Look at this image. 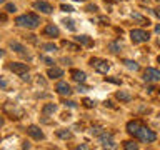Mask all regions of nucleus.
<instances>
[{
    "label": "nucleus",
    "instance_id": "nucleus-1",
    "mask_svg": "<svg viewBox=\"0 0 160 150\" xmlns=\"http://www.w3.org/2000/svg\"><path fill=\"white\" fill-rule=\"evenodd\" d=\"M15 23L20 25V27H27V28H37L40 25V18L37 17L35 13H25V15H20L15 20Z\"/></svg>",
    "mask_w": 160,
    "mask_h": 150
},
{
    "label": "nucleus",
    "instance_id": "nucleus-2",
    "mask_svg": "<svg viewBox=\"0 0 160 150\" xmlns=\"http://www.w3.org/2000/svg\"><path fill=\"white\" fill-rule=\"evenodd\" d=\"M135 137H138L142 142H147V143H150V142H155V138H157V135H155V132L153 130H150V128H147V127H140V130L137 133H135Z\"/></svg>",
    "mask_w": 160,
    "mask_h": 150
},
{
    "label": "nucleus",
    "instance_id": "nucleus-3",
    "mask_svg": "<svg viewBox=\"0 0 160 150\" xmlns=\"http://www.w3.org/2000/svg\"><path fill=\"white\" fill-rule=\"evenodd\" d=\"M130 38H132L133 43H142V42H147L150 38V35H148V32H145V30L133 28L132 32H130Z\"/></svg>",
    "mask_w": 160,
    "mask_h": 150
},
{
    "label": "nucleus",
    "instance_id": "nucleus-4",
    "mask_svg": "<svg viewBox=\"0 0 160 150\" xmlns=\"http://www.w3.org/2000/svg\"><path fill=\"white\" fill-rule=\"evenodd\" d=\"M90 65H92V67L97 70V72H100V73H107L108 68H110L108 62H107V60H102V58H92V60H90Z\"/></svg>",
    "mask_w": 160,
    "mask_h": 150
},
{
    "label": "nucleus",
    "instance_id": "nucleus-5",
    "mask_svg": "<svg viewBox=\"0 0 160 150\" xmlns=\"http://www.w3.org/2000/svg\"><path fill=\"white\" fill-rule=\"evenodd\" d=\"M8 68L12 70L13 73H17V75H25V73H28V67L25 63H20V62H13V63H10L8 65Z\"/></svg>",
    "mask_w": 160,
    "mask_h": 150
},
{
    "label": "nucleus",
    "instance_id": "nucleus-6",
    "mask_svg": "<svg viewBox=\"0 0 160 150\" xmlns=\"http://www.w3.org/2000/svg\"><path fill=\"white\" fill-rule=\"evenodd\" d=\"M143 78L147 82H160V70L157 68H147L143 73Z\"/></svg>",
    "mask_w": 160,
    "mask_h": 150
},
{
    "label": "nucleus",
    "instance_id": "nucleus-7",
    "mask_svg": "<svg viewBox=\"0 0 160 150\" xmlns=\"http://www.w3.org/2000/svg\"><path fill=\"white\" fill-rule=\"evenodd\" d=\"M33 8L40 10L42 13H52V12H53L52 5H50L48 2H43V0H37V2L33 3Z\"/></svg>",
    "mask_w": 160,
    "mask_h": 150
},
{
    "label": "nucleus",
    "instance_id": "nucleus-8",
    "mask_svg": "<svg viewBox=\"0 0 160 150\" xmlns=\"http://www.w3.org/2000/svg\"><path fill=\"white\" fill-rule=\"evenodd\" d=\"M100 143L103 145V147H110V148H115V143H113V140H112V133L110 132H103V133H100Z\"/></svg>",
    "mask_w": 160,
    "mask_h": 150
},
{
    "label": "nucleus",
    "instance_id": "nucleus-9",
    "mask_svg": "<svg viewBox=\"0 0 160 150\" xmlns=\"http://www.w3.org/2000/svg\"><path fill=\"white\" fill-rule=\"evenodd\" d=\"M27 132H28L30 137L35 138V140H42V138H43V132H42V130H40V128L37 127V125H30Z\"/></svg>",
    "mask_w": 160,
    "mask_h": 150
},
{
    "label": "nucleus",
    "instance_id": "nucleus-10",
    "mask_svg": "<svg viewBox=\"0 0 160 150\" xmlns=\"http://www.w3.org/2000/svg\"><path fill=\"white\" fill-rule=\"evenodd\" d=\"M55 90H57L60 95H70L72 93V88H70V85L67 82H58L57 87H55Z\"/></svg>",
    "mask_w": 160,
    "mask_h": 150
},
{
    "label": "nucleus",
    "instance_id": "nucleus-11",
    "mask_svg": "<svg viewBox=\"0 0 160 150\" xmlns=\"http://www.w3.org/2000/svg\"><path fill=\"white\" fill-rule=\"evenodd\" d=\"M43 35H48V37H58L60 32H58V28L55 27L53 23H50V25H47V27L43 28Z\"/></svg>",
    "mask_w": 160,
    "mask_h": 150
},
{
    "label": "nucleus",
    "instance_id": "nucleus-12",
    "mask_svg": "<svg viewBox=\"0 0 160 150\" xmlns=\"http://www.w3.org/2000/svg\"><path fill=\"white\" fill-rule=\"evenodd\" d=\"M75 40L80 43V45H85V47H92L93 45V40L87 37V35H78V37H75Z\"/></svg>",
    "mask_w": 160,
    "mask_h": 150
},
{
    "label": "nucleus",
    "instance_id": "nucleus-13",
    "mask_svg": "<svg viewBox=\"0 0 160 150\" xmlns=\"http://www.w3.org/2000/svg\"><path fill=\"white\" fill-rule=\"evenodd\" d=\"M140 127H142V123H140L138 120H135V122H128V123H127V130H128V132L132 133V135L137 133L138 130H140Z\"/></svg>",
    "mask_w": 160,
    "mask_h": 150
},
{
    "label": "nucleus",
    "instance_id": "nucleus-14",
    "mask_svg": "<svg viewBox=\"0 0 160 150\" xmlns=\"http://www.w3.org/2000/svg\"><path fill=\"white\" fill-rule=\"evenodd\" d=\"M47 75H48L50 78H58V77H62V75H63V70L58 68V67H50Z\"/></svg>",
    "mask_w": 160,
    "mask_h": 150
},
{
    "label": "nucleus",
    "instance_id": "nucleus-15",
    "mask_svg": "<svg viewBox=\"0 0 160 150\" xmlns=\"http://www.w3.org/2000/svg\"><path fill=\"white\" fill-rule=\"evenodd\" d=\"M72 78L75 80V82H85V78H87V75H85L82 70H72Z\"/></svg>",
    "mask_w": 160,
    "mask_h": 150
},
{
    "label": "nucleus",
    "instance_id": "nucleus-16",
    "mask_svg": "<svg viewBox=\"0 0 160 150\" xmlns=\"http://www.w3.org/2000/svg\"><path fill=\"white\" fill-rule=\"evenodd\" d=\"M115 97H117L120 102H130V100H132V95L127 93V92H122V90H120V92H117V95H115Z\"/></svg>",
    "mask_w": 160,
    "mask_h": 150
},
{
    "label": "nucleus",
    "instance_id": "nucleus-17",
    "mask_svg": "<svg viewBox=\"0 0 160 150\" xmlns=\"http://www.w3.org/2000/svg\"><path fill=\"white\" fill-rule=\"evenodd\" d=\"M55 110H57V105L55 103H47V105H43L42 112H43V115H50V113H53Z\"/></svg>",
    "mask_w": 160,
    "mask_h": 150
},
{
    "label": "nucleus",
    "instance_id": "nucleus-18",
    "mask_svg": "<svg viewBox=\"0 0 160 150\" xmlns=\"http://www.w3.org/2000/svg\"><path fill=\"white\" fill-rule=\"evenodd\" d=\"M120 48H122V43H120V42H110L108 43V50L112 53H118Z\"/></svg>",
    "mask_w": 160,
    "mask_h": 150
},
{
    "label": "nucleus",
    "instance_id": "nucleus-19",
    "mask_svg": "<svg viewBox=\"0 0 160 150\" xmlns=\"http://www.w3.org/2000/svg\"><path fill=\"white\" fill-rule=\"evenodd\" d=\"M10 47H12L17 53H23V50H25V48H23V45H20L18 42H10Z\"/></svg>",
    "mask_w": 160,
    "mask_h": 150
},
{
    "label": "nucleus",
    "instance_id": "nucleus-20",
    "mask_svg": "<svg viewBox=\"0 0 160 150\" xmlns=\"http://www.w3.org/2000/svg\"><path fill=\"white\" fill-rule=\"evenodd\" d=\"M123 63H125V67H128L130 70H138V63L137 62H132V60H123Z\"/></svg>",
    "mask_w": 160,
    "mask_h": 150
},
{
    "label": "nucleus",
    "instance_id": "nucleus-21",
    "mask_svg": "<svg viewBox=\"0 0 160 150\" xmlns=\"http://www.w3.org/2000/svg\"><path fill=\"white\" fill-rule=\"evenodd\" d=\"M63 23H65V27H67L68 30H72V32H75V30H77V27H75V22H73V20L65 18V20H63Z\"/></svg>",
    "mask_w": 160,
    "mask_h": 150
},
{
    "label": "nucleus",
    "instance_id": "nucleus-22",
    "mask_svg": "<svg viewBox=\"0 0 160 150\" xmlns=\"http://www.w3.org/2000/svg\"><path fill=\"white\" fill-rule=\"evenodd\" d=\"M132 18L138 20V22L142 23V25H148V23H150V22H148L147 18H145V17H142V15H138V13H132Z\"/></svg>",
    "mask_w": 160,
    "mask_h": 150
},
{
    "label": "nucleus",
    "instance_id": "nucleus-23",
    "mask_svg": "<svg viewBox=\"0 0 160 150\" xmlns=\"http://www.w3.org/2000/svg\"><path fill=\"white\" fill-rule=\"evenodd\" d=\"M57 137L60 138H72V133L68 130H57Z\"/></svg>",
    "mask_w": 160,
    "mask_h": 150
},
{
    "label": "nucleus",
    "instance_id": "nucleus-24",
    "mask_svg": "<svg viewBox=\"0 0 160 150\" xmlns=\"http://www.w3.org/2000/svg\"><path fill=\"white\" fill-rule=\"evenodd\" d=\"M62 45L65 48H70V50H73V52H78L80 50V47L78 45H75V43H70V42H62Z\"/></svg>",
    "mask_w": 160,
    "mask_h": 150
},
{
    "label": "nucleus",
    "instance_id": "nucleus-25",
    "mask_svg": "<svg viewBox=\"0 0 160 150\" xmlns=\"http://www.w3.org/2000/svg\"><path fill=\"white\" fill-rule=\"evenodd\" d=\"M123 147H125V150H137V148H138V145L135 143V142H125Z\"/></svg>",
    "mask_w": 160,
    "mask_h": 150
},
{
    "label": "nucleus",
    "instance_id": "nucleus-26",
    "mask_svg": "<svg viewBox=\"0 0 160 150\" xmlns=\"http://www.w3.org/2000/svg\"><path fill=\"white\" fill-rule=\"evenodd\" d=\"M42 48L47 50V52H55V50H57V47H55L53 43H45V45H42Z\"/></svg>",
    "mask_w": 160,
    "mask_h": 150
},
{
    "label": "nucleus",
    "instance_id": "nucleus-27",
    "mask_svg": "<svg viewBox=\"0 0 160 150\" xmlns=\"http://www.w3.org/2000/svg\"><path fill=\"white\" fill-rule=\"evenodd\" d=\"M5 10H7L8 13H13L15 10H17V7H15L13 3H5Z\"/></svg>",
    "mask_w": 160,
    "mask_h": 150
},
{
    "label": "nucleus",
    "instance_id": "nucleus-28",
    "mask_svg": "<svg viewBox=\"0 0 160 150\" xmlns=\"http://www.w3.org/2000/svg\"><path fill=\"white\" fill-rule=\"evenodd\" d=\"M60 8H62L63 12H67V13H72V12H73V7H72V5H67V3H63Z\"/></svg>",
    "mask_w": 160,
    "mask_h": 150
},
{
    "label": "nucleus",
    "instance_id": "nucleus-29",
    "mask_svg": "<svg viewBox=\"0 0 160 150\" xmlns=\"http://www.w3.org/2000/svg\"><path fill=\"white\" fill-rule=\"evenodd\" d=\"M83 103H85V107H87V108H92L93 105H95V103H93L90 98H85V100H83Z\"/></svg>",
    "mask_w": 160,
    "mask_h": 150
},
{
    "label": "nucleus",
    "instance_id": "nucleus-30",
    "mask_svg": "<svg viewBox=\"0 0 160 150\" xmlns=\"http://www.w3.org/2000/svg\"><path fill=\"white\" fill-rule=\"evenodd\" d=\"M108 82H112V83H122V80L120 78H112V77H107Z\"/></svg>",
    "mask_w": 160,
    "mask_h": 150
},
{
    "label": "nucleus",
    "instance_id": "nucleus-31",
    "mask_svg": "<svg viewBox=\"0 0 160 150\" xmlns=\"http://www.w3.org/2000/svg\"><path fill=\"white\" fill-rule=\"evenodd\" d=\"M42 60H43V62L47 63V65H50V67L53 65V60H50V58H47V57H42Z\"/></svg>",
    "mask_w": 160,
    "mask_h": 150
},
{
    "label": "nucleus",
    "instance_id": "nucleus-32",
    "mask_svg": "<svg viewBox=\"0 0 160 150\" xmlns=\"http://www.w3.org/2000/svg\"><path fill=\"white\" fill-rule=\"evenodd\" d=\"M87 10H88V12H95V10H97V5H88Z\"/></svg>",
    "mask_w": 160,
    "mask_h": 150
},
{
    "label": "nucleus",
    "instance_id": "nucleus-33",
    "mask_svg": "<svg viewBox=\"0 0 160 150\" xmlns=\"http://www.w3.org/2000/svg\"><path fill=\"white\" fill-rule=\"evenodd\" d=\"M77 90H78V92H87L88 88L85 87V85H78V88H77Z\"/></svg>",
    "mask_w": 160,
    "mask_h": 150
},
{
    "label": "nucleus",
    "instance_id": "nucleus-34",
    "mask_svg": "<svg viewBox=\"0 0 160 150\" xmlns=\"http://www.w3.org/2000/svg\"><path fill=\"white\" fill-rule=\"evenodd\" d=\"M0 85H2V88L7 87V82H5V78H2V83H0Z\"/></svg>",
    "mask_w": 160,
    "mask_h": 150
},
{
    "label": "nucleus",
    "instance_id": "nucleus-35",
    "mask_svg": "<svg viewBox=\"0 0 160 150\" xmlns=\"http://www.w3.org/2000/svg\"><path fill=\"white\" fill-rule=\"evenodd\" d=\"M65 105H68V107H75V102H65Z\"/></svg>",
    "mask_w": 160,
    "mask_h": 150
},
{
    "label": "nucleus",
    "instance_id": "nucleus-36",
    "mask_svg": "<svg viewBox=\"0 0 160 150\" xmlns=\"http://www.w3.org/2000/svg\"><path fill=\"white\" fill-rule=\"evenodd\" d=\"M155 15H157V17H160V7L155 8Z\"/></svg>",
    "mask_w": 160,
    "mask_h": 150
},
{
    "label": "nucleus",
    "instance_id": "nucleus-37",
    "mask_svg": "<svg viewBox=\"0 0 160 150\" xmlns=\"http://www.w3.org/2000/svg\"><path fill=\"white\" fill-rule=\"evenodd\" d=\"M30 77H28V73H25V75H22V80H28Z\"/></svg>",
    "mask_w": 160,
    "mask_h": 150
},
{
    "label": "nucleus",
    "instance_id": "nucleus-38",
    "mask_svg": "<svg viewBox=\"0 0 160 150\" xmlns=\"http://www.w3.org/2000/svg\"><path fill=\"white\" fill-rule=\"evenodd\" d=\"M155 32H157V33H160V25H157V27H155Z\"/></svg>",
    "mask_w": 160,
    "mask_h": 150
},
{
    "label": "nucleus",
    "instance_id": "nucleus-39",
    "mask_svg": "<svg viewBox=\"0 0 160 150\" xmlns=\"http://www.w3.org/2000/svg\"><path fill=\"white\" fill-rule=\"evenodd\" d=\"M73 2H85V0H73Z\"/></svg>",
    "mask_w": 160,
    "mask_h": 150
},
{
    "label": "nucleus",
    "instance_id": "nucleus-40",
    "mask_svg": "<svg viewBox=\"0 0 160 150\" xmlns=\"http://www.w3.org/2000/svg\"><path fill=\"white\" fill-rule=\"evenodd\" d=\"M157 60H158V63H160V55H158V58H157Z\"/></svg>",
    "mask_w": 160,
    "mask_h": 150
},
{
    "label": "nucleus",
    "instance_id": "nucleus-41",
    "mask_svg": "<svg viewBox=\"0 0 160 150\" xmlns=\"http://www.w3.org/2000/svg\"><path fill=\"white\" fill-rule=\"evenodd\" d=\"M158 117H160V115H158Z\"/></svg>",
    "mask_w": 160,
    "mask_h": 150
}]
</instances>
